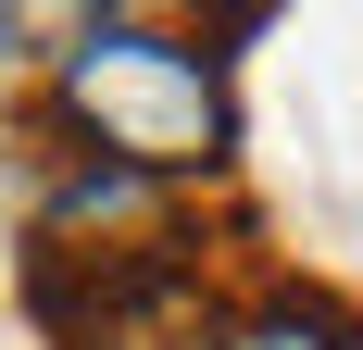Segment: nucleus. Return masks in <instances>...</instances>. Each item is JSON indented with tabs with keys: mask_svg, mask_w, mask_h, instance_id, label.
Returning <instances> with one entry per match:
<instances>
[{
	"mask_svg": "<svg viewBox=\"0 0 363 350\" xmlns=\"http://www.w3.org/2000/svg\"><path fill=\"white\" fill-rule=\"evenodd\" d=\"M238 350H363V313H351V300H326V288H263Z\"/></svg>",
	"mask_w": 363,
	"mask_h": 350,
	"instance_id": "obj_3",
	"label": "nucleus"
},
{
	"mask_svg": "<svg viewBox=\"0 0 363 350\" xmlns=\"http://www.w3.org/2000/svg\"><path fill=\"white\" fill-rule=\"evenodd\" d=\"M50 350H238L251 338V300H225L201 276V250H163V263H113V276H26Z\"/></svg>",
	"mask_w": 363,
	"mask_h": 350,
	"instance_id": "obj_2",
	"label": "nucleus"
},
{
	"mask_svg": "<svg viewBox=\"0 0 363 350\" xmlns=\"http://www.w3.org/2000/svg\"><path fill=\"white\" fill-rule=\"evenodd\" d=\"M50 138L188 188V175H225L238 101H225V63L201 38L150 26V13H75L50 50Z\"/></svg>",
	"mask_w": 363,
	"mask_h": 350,
	"instance_id": "obj_1",
	"label": "nucleus"
}]
</instances>
